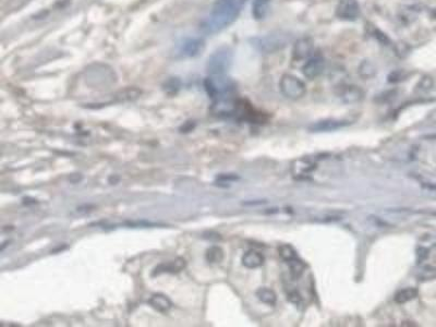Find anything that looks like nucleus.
I'll list each match as a JSON object with an SVG mask.
<instances>
[{"instance_id": "f257e3e1", "label": "nucleus", "mask_w": 436, "mask_h": 327, "mask_svg": "<svg viewBox=\"0 0 436 327\" xmlns=\"http://www.w3.org/2000/svg\"><path fill=\"white\" fill-rule=\"evenodd\" d=\"M246 0H216L209 17L201 24L202 32L215 34L233 24Z\"/></svg>"}, {"instance_id": "f03ea898", "label": "nucleus", "mask_w": 436, "mask_h": 327, "mask_svg": "<svg viewBox=\"0 0 436 327\" xmlns=\"http://www.w3.org/2000/svg\"><path fill=\"white\" fill-rule=\"evenodd\" d=\"M234 61V50L230 47L223 46L209 56L206 69L211 76H225Z\"/></svg>"}, {"instance_id": "7ed1b4c3", "label": "nucleus", "mask_w": 436, "mask_h": 327, "mask_svg": "<svg viewBox=\"0 0 436 327\" xmlns=\"http://www.w3.org/2000/svg\"><path fill=\"white\" fill-rule=\"evenodd\" d=\"M204 87L209 97L214 100L224 97H230L235 92V83L225 76H212L204 82Z\"/></svg>"}, {"instance_id": "20e7f679", "label": "nucleus", "mask_w": 436, "mask_h": 327, "mask_svg": "<svg viewBox=\"0 0 436 327\" xmlns=\"http://www.w3.org/2000/svg\"><path fill=\"white\" fill-rule=\"evenodd\" d=\"M279 89L285 97L293 100L303 97L306 92L305 84L292 74H284L279 82Z\"/></svg>"}, {"instance_id": "39448f33", "label": "nucleus", "mask_w": 436, "mask_h": 327, "mask_svg": "<svg viewBox=\"0 0 436 327\" xmlns=\"http://www.w3.org/2000/svg\"><path fill=\"white\" fill-rule=\"evenodd\" d=\"M287 42L288 41L285 35L271 34L267 36L258 37V39H254V44L253 45L262 52L273 53L283 49V48L287 45Z\"/></svg>"}, {"instance_id": "423d86ee", "label": "nucleus", "mask_w": 436, "mask_h": 327, "mask_svg": "<svg viewBox=\"0 0 436 327\" xmlns=\"http://www.w3.org/2000/svg\"><path fill=\"white\" fill-rule=\"evenodd\" d=\"M314 50V42L310 37H302L295 42L292 49L294 60H305L309 59Z\"/></svg>"}, {"instance_id": "0eeeda50", "label": "nucleus", "mask_w": 436, "mask_h": 327, "mask_svg": "<svg viewBox=\"0 0 436 327\" xmlns=\"http://www.w3.org/2000/svg\"><path fill=\"white\" fill-rule=\"evenodd\" d=\"M325 69V59L321 56L309 58L304 66L302 67V72L305 78L310 80L316 79L320 77Z\"/></svg>"}, {"instance_id": "6e6552de", "label": "nucleus", "mask_w": 436, "mask_h": 327, "mask_svg": "<svg viewBox=\"0 0 436 327\" xmlns=\"http://www.w3.org/2000/svg\"><path fill=\"white\" fill-rule=\"evenodd\" d=\"M359 12L360 8L357 0H340L337 7V15L342 20H356Z\"/></svg>"}, {"instance_id": "1a4fd4ad", "label": "nucleus", "mask_w": 436, "mask_h": 327, "mask_svg": "<svg viewBox=\"0 0 436 327\" xmlns=\"http://www.w3.org/2000/svg\"><path fill=\"white\" fill-rule=\"evenodd\" d=\"M204 46L205 44L201 39H187L180 44L179 53L185 58L195 57L203 51Z\"/></svg>"}, {"instance_id": "9d476101", "label": "nucleus", "mask_w": 436, "mask_h": 327, "mask_svg": "<svg viewBox=\"0 0 436 327\" xmlns=\"http://www.w3.org/2000/svg\"><path fill=\"white\" fill-rule=\"evenodd\" d=\"M350 125V122L347 120H338V119H326L319 122H315L309 127L311 132H331L338 130L343 127Z\"/></svg>"}, {"instance_id": "9b49d317", "label": "nucleus", "mask_w": 436, "mask_h": 327, "mask_svg": "<svg viewBox=\"0 0 436 327\" xmlns=\"http://www.w3.org/2000/svg\"><path fill=\"white\" fill-rule=\"evenodd\" d=\"M186 267V261L182 257H177L176 260L167 262V263H161L158 266H156L152 276H158L160 274H165V273H169V274H177L180 273Z\"/></svg>"}, {"instance_id": "f8f14e48", "label": "nucleus", "mask_w": 436, "mask_h": 327, "mask_svg": "<svg viewBox=\"0 0 436 327\" xmlns=\"http://www.w3.org/2000/svg\"><path fill=\"white\" fill-rule=\"evenodd\" d=\"M339 97L344 104H354L358 101L362 100L364 97L363 91L356 87V85H349V87H343L340 92H339Z\"/></svg>"}, {"instance_id": "ddd939ff", "label": "nucleus", "mask_w": 436, "mask_h": 327, "mask_svg": "<svg viewBox=\"0 0 436 327\" xmlns=\"http://www.w3.org/2000/svg\"><path fill=\"white\" fill-rule=\"evenodd\" d=\"M264 256H263L262 253L256 251V250H249L246 251L245 253L242 255V265L246 269L250 270H254V269H258L261 267L263 264H264Z\"/></svg>"}, {"instance_id": "4468645a", "label": "nucleus", "mask_w": 436, "mask_h": 327, "mask_svg": "<svg viewBox=\"0 0 436 327\" xmlns=\"http://www.w3.org/2000/svg\"><path fill=\"white\" fill-rule=\"evenodd\" d=\"M148 304L160 313H168L172 308V302L170 301V299L161 293L153 294L148 300Z\"/></svg>"}, {"instance_id": "2eb2a0df", "label": "nucleus", "mask_w": 436, "mask_h": 327, "mask_svg": "<svg viewBox=\"0 0 436 327\" xmlns=\"http://www.w3.org/2000/svg\"><path fill=\"white\" fill-rule=\"evenodd\" d=\"M271 0H253L252 3V14L254 19L262 20L264 19L268 11H270Z\"/></svg>"}, {"instance_id": "dca6fc26", "label": "nucleus", "mask_w": 436, "mask_h": 327, "mask_svg": "<svg viewBox=\"0 0 436 327\" xmlns=\"http://www.w3.org/2000/svg\"><path fill=\"white\" fill-rule=\"evenodd\" d=\"M418 293L419 291L417 288L408 287L405 289H401V290H399L395 294V302L398 304L407 303L409 301H411V300H413L414 298H417Z\"/></svg>"}, {"instance_id": "f3484780", "label": "nucleus", "mask_w": 436, "mask_h": 327, "mask_svg": "<svg viewBox=\"0 0 436 327\" xmlns=\"http://www.w3.org/2000/svg\"><path fill=\"white\" fill-rule=\"evenodd\" d=\"M256 297L261 302L268 305H275L277 302V296L275 291L270 288H258L256 290Z\"/></svg>"}, {"instance_id": "a211bd4d", "label": "nucleus", "mask_w": 436, "mask_h": 327, "mask_svg": "<svg viewBox=\"0 0 436 327\" xmlns=\"http://www.w3.org/2000/svg\"><path fill=\"white\" fill-rule=\"evenodd\" d=\"M224 256L225 254L223 249L217 245H213L211 248H208L205 253V259L211 264L220 263L224 260Z\"/></svg>"}, {"instance_id": "6ab92c4d", "label": "nucleus", "mask_w": 436, "mask_h": 327, "mask_svg": "<svg viewBox=\"0 0 436 327\" xmlns=\"http://www.w3.org/2000/svg\"><path fill=\"white\" fill-rule=\"evenodd\" d=\"M278 253H279V255H281L282 259L286 262V263H289V262L298 259L297 251H295L293 246L290 245V244L279 245L278 246Z\"/></svg>"}, {"instance_id": "aec40b11", "label": "nucleus", "mask_w": 436, "mask_h": 327, "mask_svg": "<svg viewBox=\"0 0 436 327\" xmlns=\"http://www.w3.org/2000/svg\"><path fill=\"white\" fill-rule=\"evenodd\" d=\"M417 278L420 281L433 280L436 278V269L432 265H424L418 272Z\"/></svg>"}, {"instance_id": "412c9836", "label": "nucleus", "mask_w": 436, "mask_h": 327, "mask_svg": "<svg viewBox=\"0 0 436 327\" xmlns=\"http://www.w3.org/2000/svg\"><path fill=\"white\" fill-rule=\"evenodd\" d=\"M288 265H289L290 273H291V276L293 278H299V277L302 276V274L306 269V265L304 264V262L301 261L299 257L291 262H289Z\"/></svg>"}, {"instance_id": "4be33fe9", "label": "nucleus", "mask_w": 436, "mask_h": 327, "mask_svg": "<svg viewBox=\"0 0 436 327\" xmlns=\"http://www.w3.org/2000/svg\"><path fill=\"white\" fill-rule=\"evenodd\" d=\"M141 93V91L138 89H126L117 94V98L119 101H130L137 99Z\"/></svg>"}, {"instance_id": "5701e85b", "label": "nucleus", "mask_w": 436, "mask_h": 327, "mask_svg": "<svg viewBox=\"0 0 436 327\" xmlns=\"http://www.w3.org/2000/svg\"><path fill=\"white\" fill-rule=\"evenodd\" d=\"M376 73V69L373 66L372 62H370L368 60L363 61L359 67V74L361 76L363 79H371L375 76Z\"/></svg>"}, {"instance_id": "b1692460", "label": "nucleus", "mask_w": 436, "mask_h": 327, "mask_svg": "<svg viewBox=\"0 0 436 327\" xmlns=\"http://www.w3.org/2000/svg\"><path fill=\"white\" fill-rule=\"evenodd\" d=\"M126 225L130 228H153L163 226V225L157 223H152L147 221H134V222H127Z\"/></svg>"}, {"instance_id": "393cba45", "label": "nucleus", "mask_w": 436, "mask_h": 327, "mask_svg": "<svg viewBox=\"0 0 436 327\" xmlns=\"http://www.w3.org/2000/svg\"><path fill=\"white\" fill-rule=\"evenodd\" d=\"M433 85H434L433 79L427 76V77L421 79V81L419 82L418 88H419V90H421V91H430L431 89L433 88Z\"/></svg>"}, {"instance_id": "a878e982", "label": "nucleus", "mask_w": 436, "mask_h": 327, "mask_svg": "<svg viewBox=\"0 0 436 327\" xmlns=\"http://www.w3.org/2000/svg\"><path fill=\"white\" fill-rule=\"evenodd\" d=\"M288 300L294 305H300L302 303V298H301L300 293L295 290H292L288 293Z\"/></svg>"}, {"instance_id": "bb28decb", "label": "nucleus", "mask_w": 436, "mask_h": 327, "mask_svg": "<svg viewBox=\"0 0 436 327\" xmlns=\"http://www.w3.org/2000/svg\"><path fill=\"white\" fill-rule=\"evenodd\" d=\"M239 177L235 174H222L217 177V180L222 182H231V181H237Z\"/></svg>"}, {"instance_id": "cd10ccee", "label": "nucleus", "mask_w": 436, "mask_h": 327, "mask_svg": "<svg viewBox=\"0 0 436 327\" xmlns=\"http://www.w3.org/2000/svg\"><path fill=\"white\" fill-rule=\"evenodd\" d=\"M178 89H179V81L177 79H171L166 83V90L168 91V92L174 93Z\"/></svg>"}, {"instance_id": "c85d7f7f", "label": "nucleus", "mask_w": 436, "mask_h": 327, "mask_svg": "<svg viewBox=\"0 0 436 327\" xmlns=\"http://www.w3.org/2000/svg\"><path fill=\"white\" fill-rule=\"evenodd\" d=\"M194 127H195V123L194 122H193V121H188V122L185 123L184 126L180 128V131L184 132V133H188V132L192 131L193 129H194Z\"/></svg>"}, {"instance_id": "c756f323", "label": "nucleus", "mask_w": 436, "mask_h": 327, "mask_svg": "<svg viewBox=\"0 0 436 327\" xmlns=\"http://www.w3.org/2000/svg\"><path fill=\"white\" fill-rule=\"evenodd\" d=\"M374 34H375V37H376V39H378L380 42L383 43L384 45H386L387 43L389 42L388 37H387L384 33H382V32L379 31V30H375V33H374Z\"/></svg>"}, {"instance_id": "7c9ffc66", "label": "nucleus", "mask_w": 436, "mask_h": 327, "mask_svg": "<svg viewBox=\"0 0 436 327\" xmlns=\"http://www.w3.org/2000/svg\"><path fill=\"white\" fill-rule=\"evenodd\" d=\"M422 187H424V189H427L429 191L436 192V185H434V184H423Z\"/></svg>"}]
</instances>
